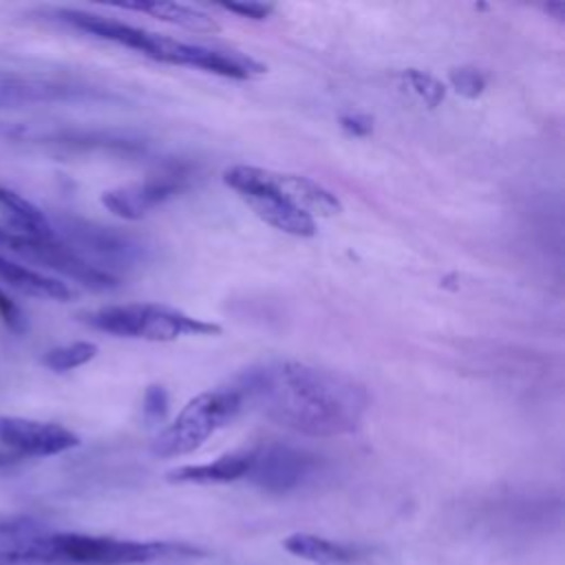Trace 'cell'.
I'll return each mask as SVG.
<instances>
[{"instance_id":"cell-1","label":"cell","mask_w":565,"mask_h":565,"mask_svg":"<svg viewBox=\"0 0 565 565\" xmlns=\"http://www.w3.org/2000/svg\"><path fill=\"white\" fill-rule=\"evenodd\" d=\"M232 386L267 419L309 437L353 433L369 406L366 388L349 375L294 360L252 366Z\"/></svg>"},{"instance_id":"cell-2","label":"cell","mask_w":565,"mask_h":565,"mask_svg":"<svg viewBox=\"0 0 565 565\" xmlns=\"http://www.w3.org/2000/svg\"><path fill=\"white\" fill-rule=\"evenodd\" d=\"M223 183L234 190L258 218L300 238L316 234V216L342 212V203L331 190L300 174L256 166H232L223 172Z\"/></svg>"},{"instance_id":"cell-3","label":"cell","mask_w":565,"mask_h":565,"mask_svg":"<svg viewBox=\"0 0 565 565\" xmlns=\"http://www.w3.org/2000/svg\"><path fill=\"white\" fill-rule=\"evenodd\" d=\"M163 543L79 532H40L0 545V565H139L163 558Z\"/></svg>"},{"instance_id":"cell-4","label":"cell","mask_w":565,"mask_h":565,"mask_svg":"<svg viewBox=\"0 0 565 565\" xmlns=\"http://www.w3.org/2000/svg\"><path fill=\"white\" fill-rule=\"evenodd\" d=\"M82 320L104 333L121 338H141L152 342H170L181 335H212L221 327L201 318H192L179 309L154 302L108 305L82 316Z\"/></svg>"},{"instance_id":"cell-5","label":"cell","mask_w":565,"mask_h":565,"mask_svg":"<svg viewBox=\"0 0 565 565\" xmlns=\"http://www.w3.org/2000/svg\"><path fill=\"white\" fill-rule=\"evenodd\" d=\"M243 406V397L234 386H221L192 397L181 413L154 439L152 455L179 457L199 448L218 428L230 424Z\"/></svg>"},{"instance_id":"cell-6","label":"cell","mask_w":565,"mask_h":565,"mask_svg":"<svg viewBox=\"0 0 565 565\" xmlns=\"http://www.w3.org/2000/svg\"><path fill=\"white\" fill-rule=\"evenodd\" d=\"M60 22L88 33L93 38L106 40V42H115L119 46L139 51L152 60L166 62V64H179L183 60V49L185 42L174 40V38H166L159 35L154 31L108 18V15H99V13H90V11H79V9H55L53 13Z\"/></svg>"},{"instance_id":"cell-7","label":"cell","mask_w":565,"mask_h":565,"mask_svg":"<svg viewBox=\"0 0 565 565\" xmlns=\"http://www.w3.org/2000/svg\"><path fill=\"white\" fill-rule=\"evenodd\" d=\"M60 241L84 260L108 274H113V267H128L143 256V247L132 236L79 218L62 221Z\"/></svg>"},{"instance_id":"cell-8","label":"cell","mask_w":565,"mask_h":565,"mask_svg":"<svg viewBox=\"0 0 565 565\" xmlns=\"http://www.w3.org/2000/svg\"><path fill=\"white\" fill-rule=\"evenodd\" d=\"M252 461L245 479L267 492H289L313 470V457L287 444H267L249 450Z\"/></svg>"},{"instance_id":"cell-9","label":"cell","mask_w":565,"mask_h":565,"mask_svg":"<svg viewBox=\"0 0 565 565\" xmlns=\"http://www.w3.org/2000/svg\"><path fill=\"white\" fill-rule=\"evenodd\" d=\"M77 444L79 437L60 424L0 415V446L20 455L22 459L60 455Z\"/></svg>"},{"instance_id":"cell-10","label":"cell","mask_w":565,"mask_h":565,"mask_svg":"<svg viewBox=\"0 0 565 565\" xmlns=\"http://www.w3.org/2000/svg\"><path fill=\"white\" fill-rule=\"evenodd\" d=\"M188 181H190V174L183 168L168 170V172L148 177L141 183H130V185L108 190L104 192L102 203L115 216L137 221L143 214H148L152 207L177 196L188 185Z\"/></svg>"},{"instance_id":"cell-11","label":"cell","mask_w":565,"mask_h":565,"mask_svg":"<svg viewBox=\"0 0 565 565\" xmlns=\"http://www.w3.org/2000/svg\"><path fill=\"white\" fill-rule=\"evenodd\" d=\"M183 66L203 68V71L234 77V79H252L267 71L260 62H256L249 55H243L236 51H221V49L192 44V42H188Z\"/></svg>"},{"instance_id":"cell-12","label":"cell","mask_w":565,"mask_h":565,"mask_svg":"<svg viewBox=\"0 0 565 565\" xmlns=\"http://www.w3.org/2000/svg\"><path fill=\"white\" fill-rule=\"evenodd\" d=\"M0 280L7 282L9 287L35 296V298H51V300H68L73 298V291L66 282L60 278L46 276L29 265H22L18 260H11L0 254Z\"/></svg>"},{"instance_id":"cell-13","label":"cell","mask_w":565,"mask_h":565,"mask_svg":"<svg viewBox=\"0 0 565 565\" xmlns=\"http://www.w3.org/2000/svg\"><path fill=\"white\" fill-rule=\"evenodd\" d=\"M249 461H252L249 450L232 452V455H223L207 463L174 468L168 472V481H174V483H230V481L245 479V475L249 470Z\"/></svg>"},{"instance_id":"cell-14","label":"cell","mask_w":565,"mask_h":565,"mask_svg":"<svg viewBox=\"0 0 565 565\" xmlns=\"http://www.w3.org/2000/svg\"><path fill=\"white\" fill-rule=\"evenodd\" d=\"M282 547L296 558H302L313 565H353L360 558L355 547L309 532L289 534L282 541Z\"/></svg>"},{"instance_id":"cell-15","label":"cell","mask_w":565,"mask_h":565,"mask_svg":"<svg viewBox=\"0 0 565 565\" xmlns=\"http://www.w3.org/2000/svg\"><path fill=\"white\" fill-rule=\"evenodd\" d=\"M0 225L29 234V236H51L55 234L51 221L44 216L40 207L20 196L13 190L0 185Z\"/></svg>"},{"instance_id":"cell-16","label":"cell","mask_w":565,"mask_h":565,"mask_svg":"<svg viewBox=\"0 0 565 565\" xmlns=\"http://www.w3.org/2000/svg\"><path fill=\"white\" fill-rule=\"evenodd\" d=\"M121 7L141 11V13H150L159 20L179 24L194 33H218L221 31L218 22L212 15H207L205 11H199L194 7H188V4H179V2H124Z\"/></svg>"},{"instance_id":"cell-17","label":"cell","mask_w":565,"mask_h":565,"mask_svg":"<svg viewBox=\"0 0 565 565\" xmlns=\"http://www.w3.org/2000/svg\"><path fill=\"white\" fill-rule=\"evenodd\" d=\"M97 355V344L79 340V342H71L64 347H55L51 351L44 353L42 362L44 366H49L55 373H64V371H73L86 362H90Z\"/></svg>"},{"instance_id":"cell-18","label":"cell","mask_w":565,"mask_h":565,"mask_svg":"<svg viewBox=\"0 0 565 565\" xmlns=\"http://www.w3.org/2000/svg\"><path fill=\"white\" fill-rule=\"evenodd\" d=\"M399 77L408 86V90L413 95H417L430 108L439 106L444 102V97H446L444 84L437 77H433L430 73H424V71H417V68H408Z\"/></svg>"},{"instance_id":"cell-19","label":"cell","mask_w":565,"mask_h":565,"mask_svg":"<svg viewBox=\"0 0 565 565\" xmlns=\"http://www.w3.org/2000/svg\"><path fill=\"white\" fill-rule=\"evenodd\" d=\"M42 521L24 514H0V541L11 543L44 532Z\"/></svg>"},{"instance_id":"cell-20","label":"cell","mask_w":565,"mask_h":565,"mask_svg":"<svg viewBox=\"0 0 565 565\" xmlns=\"http://www.w3.org/2000/svg\"><path fill=\"white\" fill-rule=\"evenodd\" d=\"M486 82H488L486 75L481 71H477V68H472V66H459V68L450 71L452 88L459 95L468 97V99L479 97L483 93V88H486Z\"/></svg>"},{"instance_id":"cell-21","label":"cell","mask_w":565,"mask_h":565,"mask_svg":"<svg viewBox=\"0 0 565 565\" xmlns=\"http://www.w3.org/2000/svg\"><path fill=\"white\" fill-rule=\"evenodd\" d=\"M166 411H168V393H166V388L159 386V384L148 386V391L143 395V417H146V422H150V424L161 422Z\"/></svg>"},{"instance_id":"cell-22","label":"cell","mask_w":565,"mask_h":565,"mask_svg":"<svg viewBox=\"0 0 565 565\" xmlns=\"http://www.w3.org/2000/svg\"><path fill=\"white\" fill-rule=\"evenodd\" d=\"M0 318L13 333L26 331V316L4 291H0Z\"/></svg>"},{"instance_id":"cell-23","label":"cell","mask_w":565,"mask_h":565,"mask_svg":"<svg viewBox=\"0 0 565 565\" xmlns=\"http://www.w3.org/2000/svg\"><path fill=\"white\" fill-rule=\"evenodd\" d=\"M225 11L238 13L243 18H252V20H265L274 7L271 4H263V2H230V4H221Z\"/></svg>"},{"instance_id":"cell-24","label":"cell","mask_w":565,"mask_h":565,"mask_svg":"<svg viewBox=\"0 0 565 565\" xmlns=\"http://www.w3.org/2000/svg\"><path fill=\"white\" fill-rule=\"evenodd\" d=\"M340 126L355 137H364L371 132V119L364 115H342L340 117Z\"/></svg>"},{"instance_id":"cell-25","label":"cell","mask_w":565,"mask_h":565,"mask_svg":"<svg viewBox=\"0 0 565 565\" xmlns=\"http://www.w3.org/2000/svg\"><path fill=\"white\" fill-rule=\"evenodd\" d=\"M20 461H22V457H20V455H15V452L7 450L4 446H0V468H9V466L20 463Z\"/></svg>"}]
</instances>
